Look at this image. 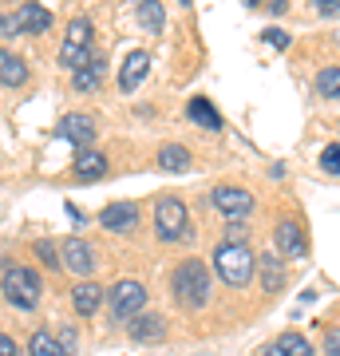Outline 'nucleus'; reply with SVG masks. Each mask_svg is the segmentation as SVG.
Returning a JSON list of instances; mask_svg holds the SVG:
<instances>
[{"instance_id": "nucleus-1", "label": "nucleus", "mask_w": 340, "mask_h": 356, "mask_svg": "<svg viewBox=\"0 0 340 356\" xmlns=\"http://www.w3.org/2000/svg\"><path fill=\"white\" fill-rule=\"evenodd\" d=\"M210 269H206V261H198V257H186V261H178L175 273H170V293H175V301L182 309H190V313H198V309H206V301H210Z\"/></svg>"}, {"instance_id": "nucleus-2", "label": "nucleus", "mask_w": 340, "mask_h": 356, "mask_svg": "<svg viewBox=\"0 0 340 356\" xmlns=\"http://www.w3.org/2000/svg\"><path fill=\"white\" fill-rule=\"evenodd\" d=\"M214 269L229 289H245V285L253 281L257 261H253V250L245 242H222L214 250Z\"/></svg>"}, {"instance_id": "nucleus-3", "label": "nucleus", "mask_w": 340, "mask_h": 356, "mask_svg": "<svg viewBox=\"0 0 340 356\" xmlns=\"http://www.w3.org/2000/svg\"><path fill=\"white\" fill-rule=\"evenodd\" d=\"M0 289L8 297V305L20 309V313H32L40 305V293H44V281H40L36 269L28 266H4V281H0Z\"/></svg>"}, {"instance_id": "nucleus-4", "label": "nucleus", "mask_w": 340, "mask_h": 356, "mask_svg": "<svg viewBox=\"0 0 340 356\" xmlns=\"http://www.w3.org/2000/svg\"><path fill=\"white\" fill-rule=\"evenodd\" d=\"M154 234H159V242H182V238H190V222H186L182 198L163 194L154 202Z\"/></svg>"}, {"instance_id": "nucleus-5", "label": "nucleus", "mask_w": 340, "mask_h": 356, "mask_svg": "<svg viewBox=\"0 0 340 356\" xmlns=\"http://www.w3.org/2000/svg\"><path fill=\"white\" fill-rule=\"evenodd\" d=\"M51 28V13L36 0H24L13 16H0V32H8V36H40V32H48Z\"/></svg>"}, {"instance_id": "nucleus-6", "label": "nucleus", "mask_w": 340, "mask_h": 356, "mask_svg": "<svg viewBox=\"0 0 340 356\" xmlns=\"http://www.w3.org/2000/svg\"><path fill=\"white\" fill-rule=\"evenodd\" d=\"M143 305H147V285L135 277H123V281H115V289H111V321L115 325H127L131 317H139Z\"/></svg>"}, {"instance_id": "nucleus-7", "label": "nucleus", "mask_w": 340, "mask_h": 356, "mask_svg": "<svg viewBox=\"0 0 340 356\" xmlns=\"http://www.w3.org/2000/svg\"><path fill=\"white\" fill-rule=\"evenodd\" d=\"M210 198H214V210L222 218H229V222H234V218H250L253 214V194L250 191H241V186H229V182H222V186H214V194H210Z\"/></svg>"}, {"instance_id": "nucleus-8", "label": "nucleus", "mask_w": 340, "mask_h": 356, "mask_svg": "<svg viewBox=\"0 0 340 356\" xmlns=\"http://www.w3.org/2000/svg\"><path fill=\"white\" fill-rule=\"evenodd\" d=\"M127 337L135 344H159L166 337V321H163V313H147L143 309L139 317H131L127 321Z\"/></svg>"}, {"instance_id": "nucleus-9", "label": "nucleus", "mask_w": 340, "mask_h": 356, "mask_svg": "<svg viewBox=\"0 0 340 356\" xmlns=\"http://www.w3.org/2000/svg\"><path fill=\"white\" fill-rule=\"evenodd\" d=\"M60 261L63 269H72L76 277H91V269H95V254H91V245L83 238H67L60 245Z\"/></svg>"}, {"instance_id": "nucleus-10", "label": "nucleus", "mask_w": 340, "mask_h": 356, "mask_svg": "<svg viewBox=\"0 0 340 356\" xmlns=\"http://www.w3.org/2000/svg\"><path fill=\"white\" fill-rule=\"evenodd\" d=\"M273 245H277L281 257H305V254H309V238H305V229L297 226L293 218H281V222H277Z\"/></svg>"}, {"instance_id": "nucleus-11", "label": "nucleus", "mask_w": 340, "mask_h": 356, "mask_svg": "<svg viewBox=\"0 0 340 356\" xmlns=\"http://www.w3.org/2000/svg\"><path fill=\"white\" fill-rule=\"evenodd\" d=\"M99 226L111 234H127V229L139 226V206L135 202H107L99 214Z\"/></svg>"}, {"instance_id": "nucleus-12", "label": "nucleus", "mask_w": 340, "mask_h": 356, "mask_svg": "<svg viewBox=\"0 0 340 356\" xmlns=\"http://www.w3.org/2000/svg\"><path fill=\"white\" fill-rule=\"evenodd\" d=\"M72 175H76L79 182H99V178L107 175V154L95 151V147H83V151H76Z\"/></svg>"}, {"instance_id": "nucleus-13", "label": "nucleus", "mask_w": 340, "mask_h": 356, "mask_svg": "<svg viewBox=\"0 0 340 356\" xmlns=\"http://www.w3.org/2000/svg\"><path fill=\"white\" fill-rule=\"evenodd\" d=\"M60 135L72 147H91V139H95V123H91V115H63L60 119Z\"/></svg>"}, {"instance_id": "nucleus-14", "label": "nucleus", "mask_w": 340, "mask_h": 356, "mask_svg": "<svg viewBox=\"0 0 340 356\" xmlns=\"http://www.w3.org/2000/svg\"><path fill=\"white\" fill-rule=\"evenodd\" d=\"M147 72H151V56H147V51H131V56L123 60V67H119V88L139 91V83L147 79Z\"/></svg>"}, {"instance_id": "nucleus-15", "label": "nucleus", "mask_w": 340, "mask_h": 356, "mask_svg": "<svg viewBox=\"0 0 340 356\" xmlns=\"http://www.w3.org/2000/svg\"><path fill=\"white\" fill-rule=\"evenodd\" d=\"M72 305H76L79 317H91V313L103 305V285H95V281H76V289H72Z\"/></svg>"}, {"instance_id": "nucleus-16", "label": "nucleus", "mask_w": 340, "mask_h": 356, "mask_svg": "<svg viewBox=\"0 0 340 356\" xmlns=\"http://www.w3.org/2000/svg\"><path fill=\"white\" fill-rule=\"evenodd\" d=\"M0 83H4V88H24L28 83V64L16 51L0 48Z\"/></svg>"}, {"instance_id": "nucleus-17", "label": "nucleus", "mask_w": 340, "mask_h": 356, "mask_svg": "<svg viewBox=\"0 0 340 356\" xmlns=\"http://www.w3.org/2000/svg\"><path fill=\"white\" fill-rule=\"evenodd\" d=\"M186 115L206 131H222V115H218V107L210 99H202V95H194V99L186 103Z\"/></svg>"}, {"instance_id": "nucleus-18", "label": "nucleus", "mask_w": 340, "mask_h": 356, "mask_svg": "<svg viewBox=\"0 0 340 356\" xmlns=\"http://www.w3.org/2000/svg\"><path fill=\"white\" fill-rule=\"evenodd\" d=\"M99 83H103V60L95 56L88 67H79V72H72V88L76 91H83V95H91V91H99Z\"/></svg>"}, {"instance_id": "nucleus-19", "label": "nucleus", "mask_w": 340, "mask_h": 356, "mask_svg": "<svg viewBox=\"0 0 340 356\" xmlns=\"http://www.w3.org/2000/svg\"><path fill=\"white\" fill-rule=\"evenodd\" d=\"M159 163H163V170L182 175V170H190V151L182 147V143H166L163 151H159Z\"/></svg>"}, {"instance_id": "nucleus-20", "label": "nucleus", "mask_w": 340, "mask_h": 356, "mask_svg": "<svg viewBox=\"0 0 340 356\" xmlns=\"http://www.w3.org/2000/svg\"><path fill=\"white\" fill-rule=\"evenodd\" d=\"M163 20H166V13H163L159 0H139V28L143 32H163Z\"/></svg>"}, {"instance_id": "nucleus-21", "label": "nucleus", "mask_w": 340, "mask_h": 356, "mask_svg": "<svg viewBox=\"0 0 340 356\" xmlns=\"http://www.w3.org/2000/svg\"><path fill=\"white\" fill-rule=\"evenodd\" d=\"M28 356H63V348H60V341H56L51 332L36 329L32 341H28Z\"/></svg>"}, {"instance_id": "nucleus-22", "label": "nucleus", "mask_w": 340, "mask_h": 356, "mask_svg": "<svg viewBox=\"0 0 340 356\" xmlns=\"http://www.w3.org/2000/svg\"><path fill=\"white\" fill-rule=\"evenodd\" d=\"M91 60H95V51H91V48H72V44H60V64L63 67L79 72V67H88Z\"/></svg>"}, {"instance_id": "nucleus-23", "label": "nucleus", "mask_w": 340, "mask_h": 356, "mask_svg": "<svg viewBox=\"0 0 340 356\" xmlns=\"http://www.w3.org/2000/svg\"><path fill=\"white\" fill-rule=\"evenodd\" d=\"M273 344H277V348H281L285 356H313V344L305 341L301 332H281V337H277Z\"/></svg>"}, {"instance_id": "nucleus-24", "label": "nucleus", "mask_w": 340, "mask_h": 356, "mask_svg": "<svg viewBox=\"0 0 340 356\" xmlns=\"http://www.w3.org/2000/svg\"><path fill=\"white\" fill-rule=\"evenodd\" d=\"M63 44H72V48H91V20H88V16H79V20L67 24Z\"/></svg>"}, {"instance_id": "nucleus-25", "label": "nucleus", "mask_w": 340, "mask_h": 356, "mask_svg": "<svg viewBox=\"0 0 340 356\" xmlns=\"http://www.w3.org/2000/svg\"><path fill=\"white\" fill-rule=\"evenodd\" d=\"M316 91L325 99H340V67H321L316 72Z\"/></svg>"}, {"instance_id": "nucleus-26", "label": "nucleus", "mask_w": 340, "mask_h": 356, "mask_svg": "<svg viewBox=\"0 0 340 356\" xmlns=\"http://www.w3.org/2000/svg\"><path fill=\"white\" fill-rule=\"evenodd\" d=\"M261 277H265V281H261L265 289H281V285H285V269H281V261H277L273 254L261 261Z\"/></svg>"}, {"instance_id": "nucleus-27", "label": "nucleus", "mask_w": 340, "mask_h": 356, "mask_svg": "<svg viewBox=\"0 0 340 356\" xmlns=\"http://www.w3.org/2000/svg\"><path fill=\"white\" fill-rule=\"evenodd\" d=\"M36 257H40V261H44V266H48V269L63 266V261H60V250H56V245H51V242H36Z\"/></svg>"}, {"instance_id": "nucleus-28", "label": "nucleus", "mask_w": 340, "mask_h": 356, "mask_svg": "<svg viewBox=\"0 0 340 356\" xmlns=\"http://www.w3.org/2000/svg\"><path fill=\"white\" fill-rule=\"evenodd\" d=\"M321 166H325L328 175H337V178H340V143L325 147V154H321Z\"/></svg>"}, {"instance_id": "nucleus-29", "label": "nucleus", "mask_w": 340, "mask_h": 356, "mask_svg": "<svg viewBox=\"0 0 340 356\" xmlns=\"http://www.w3.org/2000/svg\"><path fill=\"white\" fill-rule=\"evenodd\" d=\"M60 348H63V356H76V344H79V337H76V329H60Z\"/></svg>"}, {"instance_id": "nucleus-30", "label": "nucleus", "mask_w": 340, "mask_h": 356, "mask_svg": "<svg viewBox=\"0 0 340 356\" xmlns=\"http://www.w3.org/2000/svg\"><path fill=\"white\" fill-rule=\"evenodd\" d=\"M325 353L340 356V329H325Z\"/></svg>"}, {"instance_id": "nucleus-31", "label": "nucleus", "mask_w": 340, "mask_h": 356, "mask_svg": "<svg viewBox=\"0 0 340 356\" xmlns=\"http://www.w3.org/2000/svg\"><path fill=\"white\" fill-rule=\"evenodd\" d=\"M265 40H269L273 48H289V36H285V32H277V28H265Z\"/></svg>"}, {"instance_id": "nucleus-32", "label": "nucleus", "mask_w": 340, "mask_h": 356, "mask_svg": "<svg viewBox=\"0 0 340 356\" xmlns=\"http://www.w3.org/2000/svg\"><path fill=\"white\" fill-rule=\"evenodd\" d=\"M63 210H67V218H72V226H83V222H88V218H83V210H79V206L76 202H63Z\"/></svg>"}, {"instance_id": "nucleus-33", "label": "nucleus", "mask_w": 340, "mask_h": 356, "mask_svg": "<svg viewBox=\"0 0 340 356\" xmlns=\"http://www.w3.org/2000/svg\"><path fill=\"white\" fill-rule=\"evenodd\" d=\"M313 4H316V13H325V16L340 13V0H313Z\"/></svg>"}, {"instance_id": "nucleus-34", "label": "nucleus", "mask_w": 340, "mask_h": 356, "mask_svg": "<svg viewBox=\"0 0 340 356\" xmlns=\"http://www.w3.org/2000/svg\"><path fill=\"white\" fill-rule=\"evenodd\" d=\"M0 356H16V341L8 332H0Z\"/></svg>"}, {"instance_id": "nucleus-35", "label": "nucleus", "mask_w": 340, "mask_h": 356, "mask_svg": "<svg viewBox=\"0 0 340 356\" xmlns=\"http://www.w3.org/2000/svg\"><path fill=\"white\" fill-rule=\"evenodd\" d=\"M265 8H269L273 16H281L285 8H289V0H265Z\"/></svg>"}, {"instance_id": "nucleus-36", "label": "nucleus", "mask_w": 340, "mask_h": 356, "mask_svg": "<svg viewBox=\"0 0 340 356\" xmlns=\"http://www.w3.org/2000/svg\"><path fill=\"white\" fill-rule=\"evenodd\" d=\"M234 238L241 242V238H245V226H234V222H229V229H226V242H234Z\"/></svg>"}, {"instance_id": "nucleus-37", "label": "nucleus", "mask_w": 340, "mask_h": 356, "mask_svg": "<svg viewBox=\"0 0 340 356\" xmlns=\"http://www.w3.org/2000/svg\"><path fill=\"white\" fill-rule=\"evenodd\" d=\"M261 356H285V353H281L277 344H269V348H265V353H261Z\"/></svg>"}, {"instance_id": "nucleus-38", "label": "nucleus", "mask_w": 340, "mask_h": 356, "mask_svg": "<svg viewBox=\"0 0 340 356\" xmlns=\"http://www.w3.org/2000/svg\"><path fill=\"white\" fill-rule=\"evenodd\" d=\"M245 4H250V8H253V4H261V0H245Z\"/></svg>"}, {"instance_id": "nucleus-39", "label": "nucleus", "mask_w": 340, "mask_h": 356, "mask_svg": "<svg viewBox=\"0 0 340 356\" xmlns=\"http://www.w3.org/2000/svg\"><path fill=\"white\" fill-rule=\"evenodd\" d=\"M178 4H190V0H178Z\"/></svg>"}, {"instance_id": "nucleus-40", "label": "nucleus", "mask_w": 340, "mask_h": 356, "mask_svg": "<svg viewBox=\"0 0 340 356\" xmlns=\"http://www.w3.org/2000/svg\"><path fill=\"white\" fill-rule=\"evenodd\" d=\"M337 36H340V32H337Z\"/></svg>"}]
</instances>
